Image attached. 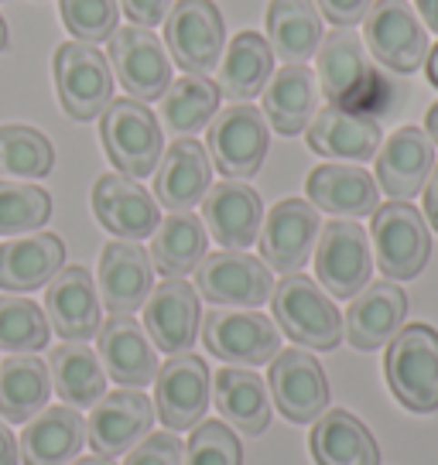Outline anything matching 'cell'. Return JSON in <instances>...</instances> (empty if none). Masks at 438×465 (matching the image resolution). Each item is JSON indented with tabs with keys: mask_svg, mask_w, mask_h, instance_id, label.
Listing matches in <instances>:
<instances>
[{
	"mask_svg": "<svg viewBox=\"0 0 438 465\" xmlns=\"http://www.w3.org/2000/svg\"><path fill=\"white\" fill-rule=\"evenodd\" d=\"M271 308L281 332L305 349L329 352L343 342V315L336 302L305 274H284L271 291Z\"/></svg>",
	"mask_w": 438,
	"mask_h": 465,
	"instance_id": "6da1fadb",
	"label": "cell"
},
{
	"mask_svg": "<svg viewBox=\"0 0 438 465\" xmlns=\"http://www.w3.org/2000/svg\"><path fill=\"white\" fill-rule=\"evenodd\" d=\"M387 387L397 404L414 414L438 411V332L432 325H404L387 342Z\"/></svg>",
	"mask_w": 438,
	"mask_h": 465,
	"instance_id": "7a4b0ae2",
	"label": "cell"
},
{
	"mask_svg": "<svg viewBox=\"0 0 438 465\" xmlns=\"http://www.w3.org/2000/svg\"><path fill=\"white\" fill-rule=\"evenodd\" d=\"M100 137L106 147V158L114 168L127 178H147L154 174L161 154H164V137H161L158 116L141 100H114L100 114Z\"/></svg>",
	"mask_w": 438,
	"mask_h": 465,
	"instance_id": "3957f363",
	"label": "cell"
},
{
	"mask_svg": "<svg viewBox=\"0 0 438 465\" xmlns=\"http://www.w3.org/2000/svg\"><path fill=\"white\" fill-rule=\"evenodd\" d=\"M370 240H373V263L387 281L418 277L432 257L428 223L411 203L391 199L387 205H377L370 223Z\"/></svg>",
	"mask_w": 438,
	"mask_h": 465,
	"instance_id": "277c9868",
	"label": "cell"
},
{
	"mask_svg": "<svg viewBox=\"0 0 438 465\" xmlns=\"http://www.w3.org/2000/svg\"><path fill=\"white\" fill-rule=\"evenodd\" d=\"M205 144H209V161L216 172H223L234 182H244L261 172L267 147H271V131L257 106L230 103L226 110L213 116Z\"/></svg>",
	"mask_w": 438,
	"mask_h": 465,
	"instance_id": "5b68a950",
	"label": "cell"
},
{
	"mask_svg": "<svg viewBox=\"0 0 438 465\" xmlns=\"http://www.w3.org/2000/svg\"><path fill=\"white\" fill-rule=\"evenodd\" d=\"M55 89L62 110L73 120H96L114 103V69L96 45L65 42L55 48Z\"/></svg>",
	"mask_w": 438,
	"mask_h": 465,
	"instance_id": "8992f818",
	"label": "cell"
},
{
	"mask_svg": "<svg viewBox=\"0 0 438 465\" xmlns=\"http://www.w3.org/2000/svg\"><path fill=\"white\" fill-rule=\"evenodd\" d=\"M370 55L391 73H418L428 58V31L408 0H373L363 17Z\"/></svg>",
	"mask_w": 438,
	"mask_h": 465,
	"instance_id": "52a82bcc",
	"label": "cell"
},
{
	"mask_svg": "<svg viewBox=\"0 0 438 465\" xmlns=\"http://www.w3.org/2000/svg\"><path fill=\"white\" fill-rule=\"evenodd\" d=\"M315 277L329 298H353L370 284L373 253L370 236L353 219H333L319 230L315 240Z\"/></svg>",
	"mask_w": 438,
	"mask_h": 465,
	"instance_id": "ba28073f",
	"label": "cell"
},
{
	"mask_svg": "<svg viewBox=\"0 0 438 465\" xmlns=\"http://www.w3.org/2000/svg\"><path fill=\"white\" fill-rule=\"evenodd\" d=\"M106 62L131 100L154 103L172 86V58L151 28L124 25L114 31L110 48H106Z\"/></svg>",
	"mask_w": 438,
	"mask_h": 465,
	"instance_id": "9c48e42d",
	"label": "cell"
},
{
	"mask_svg": "<svg viewBox=\"0 0 438 465\" xmlns=\"http://www.w3.org/2000/svg\"><path fill=\"white\" fill-rule=\"evenodd\" d=\"M164 45L178 69L189 75H209L223 58L226 28L213 0H178L164 17Z\"/></svg>",
	"mask_w": 438,
	"mask_h": 465,
	"instance_id": "30bf717a",
	"label": "cell"
},
{
	"mask_svg": "<svg viewBox=\"0 0 438 465\" xmlns=\"http://www.w3.org/2000/svg\"><path fill=\"white\" fill-rule=\"evenodd\" d=\"M192 274H195V291L213 305L261 308L274 291L271 267L261 257H250L244 250L205 253L203 263Z\"/></svg>",
	"mask_w": 438,
	"mask_h": 465,
	"instance_id": "8fae6325",
	"label": "cell"
},
{
	"mask_svg": "<svg viewBox=\"0 0 438 465\" xmlns=\"http://www.w3.org/2000/svg\"><path fill=\"white\" fill-rule=\"evenodd\" d=\"M213 401V373L203 356L175 352L154 377V414L168 431H189L205 421Z\"/></svg>",
	"mask_w": 438,
	"mask_h": 465,
	"instance_id": "7c38bea8",
	"label": "cell"
},
{
	"mask_svg": "<svg viewBox=\"0 0 438 465\" xmlns=\"http://www.w3.org/2000/svg\"><path fill=\"white\" fill-rule=\"evenodd\" d=\"M205 349L234 366H261L271 363L281 349V332L274 319H267L254 308L244 312H209L203 322Z\"/></svg>",
	"mask_w": 438,
	"mask_h": 465,
	"instance_id": "4fadbf2b",
	"label": "cell"
},
{
	"mask_svg": "<svg viewBox=\"0 0 438 465\" xmlns=\"http://www.w3.org/2000/svg\"><path fill=\"white\" fill-rule=\"evenodd\" d=\"M267 391L292 424L319 421L329 407V380L322 363L305 349H278L267 373Z\"/></svg>",
	"mask_w": 438,
	"mask_h": 465,
	"instance_id": "5bb4252c",
	"label": "cell"
},
{
	"mask_svg": "<svg viewBox=\"0 0 438 465\" xmlns=\"http://www.w3.org/2000/svg\"><path fill=\"white\" fill-rule=\"evenodd\" d=\"M322 219L319 209L305 199H281L261 223L257 243H261V261L271 271L281 274H298L308 261L319 240Z\"/></svg>",
	"mask_w": 438,
	"mask_h": 465,
	"instance_id": "9a60e30c",
	"label": "cell"
},
{
	"mask_svg": "<svg viewBox=\"0 0 438 465\" xmlns=\"http://www.w3.org/2000/svg\"><path fill=\"white\" fill-rule=\"evenodd\" d=\"M408 319V294L397 281H370L363 291L353 294L346 319H343V335L353 349L373 352L383 349L404 329Z\"/></svg>",
	"mask_w": 438,
	"mask_h": 465,
	"instance_id": "2e32d148",
	"label": "cell"
},
{
	"mask_svg": "<svg viewBox=\"0 0 438 465\" xmlns=\"http://www.w3.org/2000/svg\"><path fill=\"white\" fill-rule=\"evenodd\" d=\"M199 291L185 277H164L158 288H151L144 302V332L151 335L154 349L168 356L189 352L192 342L199 339Z\"/></svg>",
	"mask_w": 438,
	"mask_h": 465,
	"instance_id": "e0dca14e",
	"label": "cell"
},
{
	"mask_svg": "<svg viewBox=\"0 0 438 465\" xmlns=\"http://www.w3.org/2000/svg\"><path fill=\"white\" fill-rule=\"evenodd\" d=\"M154 407L141 391L120 387L114 393H103L93 404V414L86 421V441L96 455L117 459L127 449H134L141 438L151 435Z\"/></svg>",
	"mask_w": 438,
	"mask_h": 465,
	"instance_id": "ac0fdd59",
	"label": "cell"
},
{
	"mask_svg": "<svg viewBox=\"0 0 438 465\" xmlns=\"http://www.w3.org/2000/svg\"><path fill=\"white\" fill-rule=\"evenodd\" d=\"M45 319L52 325V332H59L65 342H86L100 332L103 305L96 298V281L86 267L69 263L48 281Z\"/></svg>",
	"mask_w": 438,
	"mask_h": 465,
	"instance_id": "d6986e66",
	"label": "cell"
},
{
	"mask_svg": "<svg viewBox=\"0 0 438 465\" xmlns=\"http://www.w3.org/2000/svg\"><path fill=\"white\" fill-rule=\"evenodd\" d=\"M96 346H100V363L106 377L117 380L120 387H151L158 377V352L151 335L144 332L141 322L131 315H110L103 319L100 332H96Z\"/></svg>",
	"mask_w": 438,
	"mask_h": 465,
	"instance_id": "ffe728a7",
	"label": "cell"
},
{
	"mask_svg": "<svg viewBox=\"0 0 438 465\" xmlns=\"http://www.w3.org/2000/svg\"><path fill=\"white\" fill-rule=\"evenodd\" d=\"M93 213L103 223V230H110L117 240H147L158 230L161 209L158 199H151L134 178L120 172L100 174L93 185Z\"/></svg>",
	"mask_w": 438,
	"mask_h": 465,
	"instance_id": "44dd1931",
	"label": "cell"
},
{
	"mask_svg": "<svg viewBox=\"0 0 438 465\" xmlns=\"http://www.w3.org/2000/svg\"><path fill=\"white\" fill-rule=\"evenodd\" d=\"M305 137L315 154L339 161H370L377 158L383 144V131L373 116L339 103H325L322 110H315L312 124L305 127Z\"/></svg>",
	"mask_w": 438,
	"mask_h": 465,
	"instance_id": "7402d4cb",
	"label": "cell"
},
{
	"mask_svg": "<svg viewBox=\"0 0 438 465\" xmlns=\"http://www.w3.org/2000/svg\"><path fill=\"white\" fill-rule=\"evenodd\" d=\"M151 257L141 243L134 240H114L100 253L96 267V288H100V305L110 308L114 315H131L137 308H144L154 281Z\"/></svg>",
	"mask_w": 438,
	"mask_h": 465,
	"instance_id": "603a6c76",
	"label": "cell"
},
{
	"mask_svg": "<svg viewBox=\"0 0 438 465\" xmlns=\"http://www.w3.org/2000/svg\"><path fill=\"white\" fill-rule=\"evenodd\" d=\"M203 223L223 250H247L257 243L264 223L261 195L244 182H216L203 199Z\"/></svg>",
	"mask_w": 438,
	"mask_h": 465,
	"instance_id": "cb8c5ba5",
	"label": "cell"
},
{
	"mask_svg": "<svg viewBox=\"0 0 438 465\" xmlns=\"http://www.w3.org/2000/svg\"><path fill=\"white\" fill-rule=\"evenodd\" d=\"M435 168V144L422 127H401L377 151V189L397 203L422 195L428 174Z\"/></svg>",
	"mask_w": 438,
	"mask_h": 465,
	"instance_id": "d4e9b609",
	"label": "cell"
},
{
	"mask_svg": "<svg viewBox=\"0 0 438 465\" xmlns=\"http://www.w3.org/2000/svg\"><path fill=\"white\" fill-rule=\"evenodd\" d=\"M209 185H213V161L205 154V147L192 137L172 141L154 168L158 205H164L168 213H189L192 205L205 199Z\"/></svg>",
	"mask_w": 438,
	"mask_h": 465,
	"instance_id": "484cf974",
	"label": "cell"
},
{
	"mask_svg": "<svg viewBox=\"0 0 438 465\" xmlns=\"http://www.w3.org/2000/svg\"><path fill=\"white\" fill-rule=\"evenodd\" d=\"M308 203L339 219L373 216L380 205L377 178L360 164H319L305 178Z\"/></svg>",
	"mask_w": 438,
	"mask_h": 465,
	"instance_id": "4316f807",
	"label": "cell"
},
{
	"mask_svg": "<svg viewBox=\"0 0 438 465\" xmlns=\"http://www.w3.org/2000/svg\"><path fill=\"white\" fill-rule=\"evenodd\" d=\"M86 445V421L69 404H55L38 411L21 435V462L25 465H65L79 459Z\"/></svg>",
	"mask_w": 438,
	"mask_h": 465,
	"instance_id": "83f0119b",
	"label": "cell"
},
{
	"mask_svg": "<svg viewBox=\"0 0 438 465\" xmlns=\"http://www.w3.org/2000/svg\"><path fill=\"white\" fill-rule=\"evenodd\" d=\"M65 267V247L55 232H31L0 243V291H38Z\"/></svg>",
	"mask_w": 438,
	"mask_h": 465,
	"instance_id": "f1b7e54d",
	"label": "cell"
},
{
	"mask_svg": "<svg viewBox=\"0 0 438 465\" xmlns=\"http://www.w3.org/2000/svg\"><path fill=\"white\" fill-rule=\"evenodd\" d=\"M271 75H274V52L267 38L261 31H236L234 42L226 45V52L219 58V96L234 103L254 100L271 83Z\"/></svg>",
	"mask_w": 438,
	"mask_h": 465,
	"instance_id": "f546056e",
	"label": "cell"
},
{
	"mask_svg": "<svg viewBox=\"0 0 438 465\" xmlns=\"http://www.w3.org/2000/svg\"><path fill=\"white\" fill-rule=\"evenodd\" d=\"M213 401L223 421H230L236 431L264 435L271 424V391L261 373L240 370V366H223L213 377Z\"/></svg>",
	"mask_w": 438,
	"mask_h": 465,
	"instance_id": "4dcf8cb0",
	"label": "cell"
},
{
	"mask_svg": "<svg viewBox=\"0 0 438 465\" xmlns=\"http://www.w3.org/2000/svg\"><path fill=\"white\" fill-rule=\"evenodd\" d=\"M325 28L315 0H271L267 4V45L284 65H305L319 52Z\"/></svg>",
	"mask_w": 438,
	"mask_h": 465,
	"instance_id": "1f68e13d",
	"label": "cell"
},
{
	"mask_svg": "<svg viewBox=\"0 0 438 465\" xmlns=\"http://www.w3.org/2000/svg\"><path fill=\"white\" fill-rule=\"evenodd\" d=\"M308 449L315 465H380L377 438L350 411H325L308 435Z\"/></svg>",
	"mask_w": 438,
	"mask_h": 465,
	"instance_id": "d6a6232c",
	"label": "cell"
},
{
	"mask_svg": "<svg viewBox=\"0 0 438 465\" xmlns=\"http://www.w3.org/2000/svg\"><path fill=\"white\" fill-rule=\"evenodd\" d=\"M52 397V373L35 352H11L0 363V418L11 424L31 421Z\"/></svg>",
	"mask_w": 438,
	"mask_h": 465,
	"instance_id": "836d02e7",
	"label": "cell"
},
{
	"mask_svg": "<svg viewBox=\"0 0 438 465\" xmlns=\"http://www.w3.org/2000/svg\"><path fill=\"white\" fill-rule=\"evenodd\" d=\"M315 116V73L308 65H284L264 86V120L284 137L302 134Z\"/></svg>",
	"mask_w": 438,
	"mask_h": 465,
	"instance_id": "e575fe53",
	"label": "cell"
},
{
	"mask_svg": "<svg viewBox=\"0 0 438 465\" xmlns=\"http://www.w3.org/2000/svg\"><path fill=\"white\" fill-rule=\"evenodd\" d=\"M151 267L164 277L192 274L205 257V223L195 213H172L151 232Z\"/></svg>",
	"mask_w": 438,
	"mask_h": 465,
	"instance_id": "d590c367",
	"label": "cell"
},
{
	"mask_svg": "<svg viewBox=\"0 0 438 465\" xmlns=\"http://www.w3.org/2000/svg\"><path fill=\"white\" fill-rule=\"evenodd\" d=\"M52 387L69 407H93L106 393V370L100 356L83 342H62L48 356Z\"/></svg>",
	"mask_w": 438,
	"mask_h": 465,
	"instance_id": "8d00e7d4",
	"label": "cell"
},
{
	"mask_svg": "<svg viewBox=\"0 0 438 465\" xmlns=\"http://www.w3.org/2000/svg\"><path fill=\"white\" fill-rule=\"evenodd\" d=\"M370 69H366V55L360 42L353 38L350 31H333L329 38H322L319 45V86L329 103H346L360 93Z\"/></svg>",
	"mask_w": 438,
	"mask_h": 465,
	"instance_id": "74e56055",
	"label": "cell"
},
{
	"mask_svg": "<svg viewBox=\"0 0 438 465\" xmlns=\"http://www.w3.org/2000/svg\"><path fill=\"white\" fill-rule=\"evenodd\" d=\"M219 114V86L209 75H178L161 96V120L175 137L203 131Z\"/></svg>",
	"mask_w": 438,
	"mask_h": 465,
	"instance_id": "f35d334b",
	"label": "cell"
},
{
	"mask_svg": "<svg viewBox=\"0 0 438 465\" xmlns=\"http://www.w3.org/2000/svg\"><path fill=\"white\" fill-rule=\"evenodd\" d=\"M55 164V147L35 127H0V178H45Z\"/></svg>",
	"mask_w": 438,
	"mask_h": 465,
	"instance_id": "ab89813d",
	"label": "cell"
},
{
	"mask_svg": "<svg viewBox=\"0 0 438 465\" xmlns=\"http://www.w3.org/2000/svg\"><path fill=\"white\" fill-rule=\"evenodd\" d=\"M52 325L45 319L42 305L31 298L0 294V349L4 352H38L48 346Z\"/></svg>",
	"mask_w": 438,
	"mask_h": 465,
	"instance_id": "60d3db41",
	"label": "cell"
},
{
	"mask_svg": "<svg viewBox=\"0 0 438 465\" xmlns=\"http://www.w3.org/2000/svg\"><path fill=\"white\" fill-rule=\"evenodd\" d=\"M52 219V195L42 185L0 182V236L42 230Z\"/></svg>",
	"mask_w": 438,
	"mask_h": 465,
	"instance_id": "b9f144b4",
	"label": "cell"
},
{
	"mask_svg": "<svg viewBox=\"0 0 438 465\" xmlns=\"http://www.w3.org/2000/svg\"><path fill=\"white\" fill-rule=\"evenodd\" d=\"M59 15L75 42L86 45L110 42V35L120 28L117 0H59Z\"/></svg>",
	"mask_w": 438,
	"mask_h": 465,
	"instance_id": "7bdbcfd3",
	"label": "cell"
},
{
	"mask_svg": "<svg viewBox=\"0 0 438 465\" xmlns=\"http://www.w3.org/2000/svg\"><path fill=\"white\" fill-rule=\"evenodd\" d=\"M185 465H244L240 438L226 421H199L185 449Z\"/></svg>",
	"mask_w": 438,
	"mask_h": 465,
	"instance_id": "ee69618b",
	"label": "cell"
},
{
	"mask_svg": "<svg viewBox=\"0 0 438 465\" xmlns=\"http://www.w3.org/2000/svg\"><path fill=\"white\" fill-rule=\"evenodd\" d=\"M182 459H185V449H182L178 435L158 431V435L141 438V445H134L124 465H182Z\"/></svg>",
	"mask_w": 438,
	"mask_h": 465,
	"instance_id": "f6af8a7d",
	"label": "cell"
},
{
	"mask_svg": "<svg viewBox=\"0 0 438 465\" xmlns=\"http://www.w3.org/2000/svg\"><path fill=\"white\" fill-rule=\"evenodd\" d=\"M370 4L373 0H315V7H319V15L325 21H333L336 28H353V25H360L370 11Z\"/></svg>",
	"mask_w": 438,
	"mask_h": 465,
	"instance_id": "bcb514c9",
	"label": "cell"
},
{
	"mask_svg": "<svg viewBox=\"0 0 438 465\" xmlns=\"http://www.w3.org/2000/svg\"><path fill=\"white\" fill-rule=\"evenodd\" d=\"M120 7L137 28H158L172 11V0H120Z\"/></svg>",
	"mask_w": 438,
	"mask_h": 465,
	"instance_id": "7dc6e473",
	"label": "cell"
},
{
	"mask_svg": "<svg viewBox=\"0 0 438 465\" xmlns=\"http://www.w3.org/2000/svg\"><path fill=\"white\" fill-rule=\"evenodd\" d=\"M424 223H432L438 230V164L432 168V174H428V182H424Z\"/></svg>",
	"mask_w": 438,
	"mask_h": 465,
	"instance_id": "c3c4849f",
	"label": "cell"
},
{
	"mask_svg": "<svg viewBox=\"0 0 438 465\" xmlns=\"http://www.w3.org/2000/svg\"><path fill=\"white\" fill-rule=\"evenodd\" d=\"M21 462V449H17L11 428L0 421V465H17Z\"/></svg>",
	"mask_w": 438,
	"mask_h": 465,
	"instance_id": "681fc988",
	"label": "cell"
},
{
	"mask_svg": "<svg viewBox=\"0 0 438 465\" xmlns=\"http://www.w3.org/2000/svg\"><path fill=\"white\" fill-rule=\"evenodd\" d=\"M414 7H418V15H422L424 28L438 31V0H414Z\"/></svg>",
	"mask_w": 438,
	"mask_h": 465,
	"instance_id": "f907efd6",
	"label": "cell"
},
{
	"mask_svg": "<svg viewBox=\"0 0 438 465\" xmlns=\"http://www.w3.org/2000/svg\"><path fill=\"white\" fill-rule=\"evenodd\" d=\"M424 134L432 137V144H438V103L428 106V116H424Z\"/></svg>",
	"mask_w": 438,
	"mask_h": 465,
	"instance_id": "816d5d0a",
	"label": "cell"
},
{
	"mask_svg": "<svg viewBox=\"0 0 438 465\" xmlns=\"http://www.w3.org/2000/svg\"><path fill=\"white\" fill-rule=\"evenodd\" d=\"M424 73H428V83L438 89V45L428 52V58H424Z\"/></svg>",
	"mask_w": 438,
	"mask_h": 465,
	"instance_id": "f5cc1de1",
	"label": "cell"
},
{
	"mask_svg": "<svg viewBox=\"0 0 438 465\" xmlns=\"http://www.w3.org/2000/svg\"><path fill=\"white\" fill-rule=\"evenodd\" d=\"M69 465H114V462H110L106 455H96V451H93L89 459H75V462H69Z\"/></svg>",
	"mask_w": 438,
	"mask_h": 465,
	"instance_id": "db71d44e",
	"label": "cell"
},
{
	"mask_svg": "<svg viewBox=\"0 0 438 465\" xmlns=\"http://www.w3.org/2000/svg\"><path fill=\"white\" fill-rule=\"evenodd\" d=\"M7 45H11V35H7V21L0 17V52H4Z\"/></svg>",
	"mask_w": 438,
	"mask_h": 465,
	"instance_id": "11a10c76",
	"label": "cell"
}]
</instances>
